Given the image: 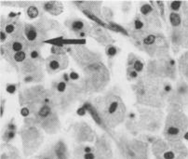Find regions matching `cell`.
Listing matches in <instances>:
<instances>
[{"mask_svg":"<svg viewBox=\"0 0 188 159\" xmlns=\"http://www.w3.org/2000/svg\"><path fill=\"white\" fill-rule=\"evenodd\" d=\"M94 106L108 128H116L124 121L126 106L121 98L116 93L109 92L98 98Z\"/></svg>","mask_w":188,"mask_h":159,"instance_id":"1","label":"cell"},{"mask_svg":"<svg viewBox=\"0 0 188 159\" xmlns=\"http://www.w3.org/2000/svg\"><path fill=\"white\" fill-rule=\"evenodd\" d=\"M188 128V117L180 110H172L166 118L163 135L171 143L181 141Z\"/></svg>","mask_w":188,"mask_h":159,"instance_id":"2","label":"cell"},{"mask_svg":"<svg viewBox=\"0 0 188 159\" xmlns=\"http://www.w3.org/2000/svg\"><path fill=\"white\" fill-rule=\"evenodd\" d=\"M87 85L93 91L102 90L109 81V73L102 63H95L87 67Z\"/></svg>","mask_w":188,"mask_h":159,"instance_id":"3","label":"cell"},{"mask_svg":"<svg viewBox=\"0 0 188 159\" xmlns=\"http://www.w3.org/2000/svg\"><path fill=\"white\" fill-rule=\"evenodd\" d=\"M140 13H141V18L147 24L148 27L150 26L155 28L161 27V22L159 19L160 16L156 8L155 2L143 3L140 8Z\"/></svg>","mask_w":188,"mask_h":159,"instance_id":"4","label":"cell"},{"mask_svg":"<svg viewBox=\"0 0 188 159\" xmlns=\"http://www.w3.org/2000/svg\"><path fill=\"white\" fill-rule=\"evenodd\" d=\"M83 107L87 110V112L91 115L92 119L94 120V122H95V123L99 127H101L102 128H104L105 130H108V128L105 126L104 122L102 119V117H101V115H100V114L98 113L97 109L95 108V106L91 102H85L84 105H83Z\"/></svg>","mask_w":188,"mask_h":159,"instance_id":"5","label":"cell"},{"mask_svg":"<svg viewBox=\"0 0 188 159\" xmlns=\"http://www.w3.org/2000/svg\"><path fill=\"white\" fill-rule=\"evenodd\" d=\"M174 93L179 102H188V83L184 80L179 81Z\"/></svg>","mask_w":188,"mask_h":159,"instance_id":"6","label":"cell"},{"mask_svg":"<svg viewBox=\"0 0 188 159\" xmlns=\"http://www.w3.org/2000/svg\"><path fill=\"white\" fill-rule=\"evenodd\" d=\"M93 32L95 34V38L102 44H104L105 46H108V45H111V42H112V39L110 37V35L107 34V32L104 30V27H101V26H95L94 29H93Z\"/></svg>","mask_w":188,"mask_h":159,"instance_id":"7","label":"cell"},{"mask_svg":"<svg viewBox=\"0 0 188 159\" xmlns=\"http://www.w3.org/2000/svg\"><path fill=\"white\" fill-rule=\"evenodd\" d=\"M128 67L133 69L140 75L144 70V63L135 55L130 54L128 58Z\"/></svg>","mask_w":188,"mask_h":159,"instance_id":"8","label":"cell"},{"mask_svg":"<svg viewBox=\"0 0 188 159\" xmlns=\"http://www.w3.org/2000/svg\"><path fill=\"white\" fill-rule=\"evenodd\" d=\"M71 29L72 31L76 32L78 34H81V33H89V31L91 30L90 26L87 24L82 21V20H74L71 22Z\"/></svg>","mask_w":188,"mask_h":159,"instance_id":"9","label":"cell"},{"mask_svg":"<svg viewBox=\"0 0 188 159\" xmlns=\"http://www.w3.org/2000/svg\"><path fill=\"white\" fill-rule=\"evenodd\" d=\"M179 69L183 76L185 81L188 83V51L183 53L179 59Z\"/></svg>","mask_w":188,"mask_h":159,"instance_id":"10","label":"cell"},{"mask_svg":"<svg viewBox=\"0 0 188 159\" xmlns=\"http://www.w3.org/2000/svg\"><path fill=\"white\" fill-rule=\"evenodd\" d=\"M169 21L171 28H181L183 26L182 16L177 12H170L169 15Z\"/></svg>","mask_w":188,"mask_h":159,"instance_id":"11","label":"cell"},{"mask_svg":"<svg viewBox=\"0 0 188 159\" xmlns=\"http://www.w3.org/2000/svg\"><path fill=\"white\" fill-rule=\"evenodd\" d=\"M107 24H108V29L109 30H111L113 32H116V33H118V34H121L125 36H130L129 32L127 31V29L124 28L121 25H119V24H117V22L112 21L107 22Z\"/></svg>","mask_w":188,"mask_h":159,"instance_id":"12","label":"cell"},{"mask_svg":"<svg viewBox=\"0 0 188 159\" xmlns=\"http://www.w3.org/2000/svg\"><path fill=\"white\" fill-rule=\"evenodd\" d=\"M44 8L47 11H48L49 13L54 14V15H58L61 11L59 2H47V3H45Z\"/></svg>","mask_w":188,"mask_h":159,"instance_id":"13","label":"cell"},{"mask_svg":"<svg viewBox=\"0 0 188 159\" xmlns=\"http://www.w3.org/2000/svg\"><path fill=\"white\" fill-rule=\"evenodd\" d=\"M24 32H25V36L26 38L29 40V41H34L36 39L37 37V32H36V29L31 25H26L25 26V29H24Z\"/></svg>","mask_w":188,"mask_h":159,"instance_id":"14","label":"cell"},{"mask_svg":"<svg viewBox=\"0 0 188 159\" xmlns=\"http://www.w3.org/2000/svg\"><path fill=\"white\" fill-rule=\"evenodd\" d=\"M118 52H119V50H118V48L115 45H113V44L108 45L105 47V53H106V55H107V57L109 59L115 58L117 55Z\"/></svg>","mask_w":188,"mask_h":159,"instance_id":"15","label":"cell"},{"mask_svg":"<svg viewBox=\"0 0 188 159\" xmlns=\"http://www.w3.org/2000/svg\"><path fill=\"white\" fill-rule=\"evenodd\" d=\"M167 4H168V8H169L170 12H177V13H179V11L183 8V2H181V1H170Z\"/></svg>","mask_w":188,"mask_h":159,"instance_id":"16","label":"cell"},{"mask_svg":"<svg viewBox=\"0 0 188 159\" xmlns=\"http://www.w3.org/2000/svg\"><path fill=\"white\" fill-rule=\"evenodd\" d=\"M156 4V8L157 9V12L159 16L163 19V21H166V16H165V10H166V8H165V3L162 2V1H157L155 2Z\"/></svg>","mask_w":188,"mask_h":159,"instance_id":"17","label":"cell"},{"mask_svg":"<svg viewBox=\"0 0 188 159\" xmlns=\"http://www.w3.org/2000/svg\"><path fill=\"white\" fill-rule=\"evenodd\" d=\"M140 75L138 74L136 71H134L133 69L128 67L127 68V77L130 81H134V80H137L139 78Z\"/></svg>","mask_w":188,"mask_h":159,"instance_id":"18","label":"cell"},{"mask_svg":"<svg viewBox=\"0 0 188 159\" xmlns=\"http://www.w3.org/2000/svg\"><path fill=\"white\" fill-rule=\"evenodd\" d=\"M51 113V110L48 105H44L40 108V110L38 111V115L42 118H46L48 117Z\"/></svg>","mask_w":188,"mask_h":159,"instance_id":"19","label":"cell"},{"mask_svg":"<svg viewBox=\"0 0 188 159\" xmlns=\"http://www.w3.org/2000/svg\"><path fill=\"white\" fill-rule=\"evenodd\" d=\"M56 154H57V156L61 159L62 157H64L65 156V153H66V149L64 147V145L62 144V143H59L57 145V147H56V150H55Z\"/></svg>","mask_w":188,"mask_h":159,"instance_id":"20","label":"cell"},{"mask_svg":"<svg viewBox=\"0 0 188 159\" xmlns=\"http://www.w3.org/2000/svg\"><path fill=\"white\" fill-rule=\"evenodd\" d=\"M39 14V11H38V8L35 6H31L27 8V15L29 18L31 19H35L38 16Z\"/></svg>","mask_w":188,"mask_h":159,"instance_id":"21","label":"cell"},{"mask_svg":"<svg viewBox=\"0 0 188 159\" xmlns=\"http://www.w3.org/2000/svg\"><path fill=\"white\" fill-rule=\"evenodd\" d=\"M183 47H188V24H183Z\"/></svg>","mask_w":188,"mask_h":159,"instance_id":"22","label":"cell"},{"mask_svg":"<svg viewBox=\"0 0 188 159\" xmlns=\"http://www.w3.org/2000/svg\"><path fill=\"white\" fill-rule=\"evenodd\" d=\"M48 68L51 70H53V71H56L58 69L61 68V63L58 60V59H53V60H51L48 63Z\"/></svg>","mask_w":188,"mask_h":159,"instance_id":"23","label":"cell"},{"mask_svg":"<svg viewBox=\"0 0 188 159\" xmlns=\"http://www.w3.org/2000/svg\"><path fill=\"white\" fill-rule=\"evenodd\" d=\"M25 58H26V54H25V52H24V51L17 52L14 55V60H16V62H18V63L23 62V60H25Z\"/></svg>","mask_w":188,"mask_h":159,"instance_id":"24","label":"cell"},{"mask_svg":"<svg viewBox=\"0 0 188 159\" xmlns=\"http://www.w3.org/2000/svg\"><path fill=\"white\" fill-rule=\"evenodd\" d=\"M22 47H23V46H22V44L21 43V42H19V41H16V42H14V43H12V45H11V48H12V50H13L14 52H20V51H22L21 50H22Z\"/></svg>","mask_w":188,"mask_h":159,"instance_id":"25","label":"cell"},{"mask_svg":"<svg viewBox=\"0 0 188 159\" xmlns=\"http://www.w3.org/2000/svg\"><path fill=\"white\" fill-rule=\"evenodd\" d=\"M183 12L184 14V22H183V24H188V2H183Z\"/></svg>","mask_w":188,"mask_h":159,"instance_id":"26","label":"cell"},{"mask_svg":"<svg viewBox=\"0 0 188 159\" xmlns=\"http://www.w3.org/2000/svg\"><path fill=\"white\" fill-rule=\"evenodd\" d=\"M65 89H66V84H65L64 81L60 82V83L57 85V89H58V91H60V92H64V91L65 90Z\"/></svg>","mask_w":188,"mask_h":159,"instance_id":"27","label":"cell"},{"mask_svg":"<svg viewBox=\"0 0 188 159\" xmlns=\"http://www.w3.org/2000/svg\"><path fill=\"white\" fill-rule=\"evenodd\" d=\"M83 157H84V159H96V155L94 154V153L84 154Z\"/></svg>","mask_w":188,"mask_h":159,"instance_id":"28","label":"cell"},{"mask_svg":"<svg viewBox=\"0 0 188 159\" xmlns=\"http://www.w3.org/2000/svg\"><path fill=\"white\" fill-rule=\"evenodd\" d=\"M15 90H16V86H14V85H9V86H8L7 91L8 93H14Z\"/></svg>","mask_w":188,"mask_h":159,"instance_id":"29","label":"cell"},{"mask_svg":"<svg viewBox=\"0 0 188 159\" xmlns=\"http://www.w3.org/2000/svg\"><path fill=\"white\" fill-rule=\"evenodd\" d=\"M14 30H15L14 26L12 25V24H8V25L6 26V33H8V34H11Z\"/></svg>","mask_w":188,"mask_h":159,"instance_id":"30","label":"cell"},{"mask_svg":"<svg viewBox=\"0 0 188 159\" xmlns=\"http://www.w3.org/2000/svg\"><path fill=\"white\" fill-rule=\"evenodd\" d=\"M69 77L72 79V80H78L79 78V76L78 73H74V72H72L71 74L69 75Z\"/></svg>","mask_w":188,"mask_h":159,"instance_id":"31","label":"cell"},{"mask_svg":"<svg viewBox=\"0 0 188 159\" xmlns=\"http://www.w3.org/2000/svg\"><path fill=\"white\" fill-rule=\"evenodd\" d=\"M14 136H15V131H13V130H9V132L7 133L8 140H11L12 138H14Z\"/></svg>","mask_w":188,"mask_h":159,"instance_id":"32","label":"cell"},{"mask_svg":"<svg viewBox=\"0 0 188 159\" xmlns=\"http://www.w3.org/2000/svg\"><path fill=\"white\" fill-rule=\"evenodd\" d=\"M86 113H87V110H86L83 106L78 110V115H84Z\"/></svg>","mask_w":188,"mask_h":159,"instance_id":"33","label":"cell"},{"mask_svg":"<svg viewBox=\"0 0 188 159\" xmlns=\"http://www.w3.org/2000/svg\"><path fill=\"white\" fill-rule=\"evenodd\" d=\"M93 148L91 147V146H86L84 147V154H87V153H93Z\"/></svg>","mask_w":188,"mask_h":159,"instance_id":"34","label":"cell"},{"mask_svg":"<svg viewBox=\"0 0 188 159\" xmlns=\"http://www.w3.org/2000/svg\"><path fill=\"white\" fill-rule=\"evenodd\" d=\"M29 115V111L27 108H23L21 109V115L22 116H27Z\"/></svg>","mask_w":188,"mask_h":159,"instance_id":"35","label":"cell"},{"mask_svg":"<svg viewBox=\"0 0 188 159\" xmlns=\"http://www.w3.org/2000/svg\"><path fill=\"white\" fill-rule=\"evenodd\" d=\"M31 57H32V59H37L39 57V54L37 51H32L31 52Z\"/></svg>","mask_w":188,"mask_h":159,"instance_id":"36","label":"cell"},{"mask_svg":"<svg viewBox=\"0 0 188 159\" xmlns=\"http://www.w3.org/2000/svg\"><path fill=\"white\" fill-rule=\"evenodd\" d=\"M5 39H6V34H5L4 32H1V40L4 41Z\"/></svg>","mask_w":188,"mask_h":159,"instance_id":"37","label":"cell"}]
</instances>
